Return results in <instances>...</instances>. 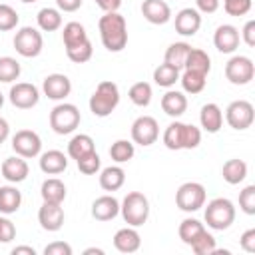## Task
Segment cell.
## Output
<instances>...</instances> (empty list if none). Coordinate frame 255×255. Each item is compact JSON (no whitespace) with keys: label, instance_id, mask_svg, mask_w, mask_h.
Returning a JSON list of instances; mask_svg holds the SVG:
<instances>
[{"label":"cell","instance_id":"ab89813d","mask_svg":"<svg viewBox=\"0 0 255 255\" xmlns=\"http://www.w3.org/2000/svg\"><path fill=\"white\" fill-rule=\"evenodd\" d=\"M92 54H94V48H92L90 38L84 40V42H80V44H76V46L66 48V56H68L74 64H84V62H88V60L92 58Z\"/></svg>","mask_w":255,"mask_h":255},{"label":"cell","instance_id":"9c48e42d","mask_svg":"<svg viewBox=\"0 0 255 255\" xmlns=\"http://www.w3.org/2000/svg\"><path fill=\"white\" fill-rule=\"evenodd\" d=\"M255 76V64L247 56H231L225 64V78L233 86H247Z\"/></svg>","mask_w":255,"mask_h":255},{"label":"cell","instance_id":"f5cc1de1","mask_svg":"<svg viewBox=\"0 0 255 255\" xmlns=\"http://www.w3.org/2000/svg\"><path fill=\"white\" fill-rule=\"evenodd\" d=\"M96 4L104 10V12H118L122 6V0H96Z\"/></svg>","mask_w":255,"mask_h":255},{"label":"cell","instance_id":"e0dca14e","mask_svg":"<svg viewBox=\"0 0 255 255\" xmlns=\"http://www.w3.org/2000/svg\"><path fill=\"white\" fill-rule=\"evenodd\" d=\"M0 173L6 181L10 183H22L28 173H30V167H28V161L26 157L22 155H12V157H6L0 165Z\"/></svg>","mask_w":255,"mask_h":255},{"label":"cell","instance_id":"8fae6325","mask_svg":"<svg viewBox=\"0 0 255 255\" xmlns=\"http://www.w3.org/2000/svg\"><path fill=\"white\" fill-rule=\"evenodd\" d=\"M159 137V126H157V120L151 118V116H139L133 120L131 124V141L137 143V145H151L155 143Z\"/></svg>","mask_w":255,"mask_h":255},{"label":"cell","instance_id":"f1b7e54d","mask_svg":"<svg viewBox=\"0 0 255 255\" xmlns=\"http://www.w3.org/2000/svg\"><path fill=\"white\" fill-rule=\"evenodd\" d=\"M40 195L48 203H62L66 199V185L58 177H48L40 187Z\"/></svg>","mask_w":255,"mask_h":255},{"label":"cell","instance_id":"277c9868","mask_svg":"<svg viewBox=\"0 0 255 255\" xmlns=\"http://www.w3.org/2000/svg\"><path fill=\"white\" fill-rule=\"evenodd\" d=\"M120 213L128 225L139 227L149 217V199L141 191H129L120 203Z\"/></svg>","mask_w":255,"mask_h":255},{"label":"cell","instance_id":"6f0895ef","mask_svg":"<svg viewBox=\"0 0 255 255\" xmlns=\"http://www.w3.org/2000/svg\"><path fill=\"white\" fill-rule=\"evenodd\" d=\"M2 106H4V94L0 92V108H2Z\"/></svg>","mask_w":255,"mask_h":255},{"label":"cell","instance_id":"7bdbcfd3","mask_svg":"<svg viewBox=\"0 0 255 255\" xmlns=\"http://www.w3.org/2000/svg\"><path fill=\"white\" fill-rule=\"evenodd\" d=\"M18 20L20 16L10 4H0V32L14 30L18 26Z\"/></svg>","mask_w":255,"mask_h":255},{"label":"cell","instance_id":"7a4b0ae2","mask_svg":"<svg viewBox=\"0 0 255 255\" xmlns=\"http://www.w3.org/2000/svg\"><path fill=\"white\" fill-rule=\"evenodd\" d=\"M201 143V129L193 124L171 122L163 131V145L167 149H195Z\"/></svg>","mask_w":255,"mask_h":255},{"label":"cell","instance_id":"ffe728a7","mask_svg":"<svg viewBox=\"0 0 255 255\" xmlns=\"http://www.w3.org/2000/svg\"><path fill=\"white\" fill-rule=\"evenodd\" d=\"M120 213V201L114 195H100L92 203V217L98 221H112Z\"/></svg>","mask_w":255,"mask_h":255},{"label":"cell","instance_id":"d6986e66","mask_svg":"<svg viewBox=\"0 0 255 255\" xmlns=\"http://www.w3.org/2000/svg\"><path fill=\"white\" fill-rule=\"evenodd\" d=\"M141 14L149 24H167L171 20V8L163 0H143Z\"/></svg>","mask_w":255,"mask_h":255},{"label":"cell","instance_id":"4dcf8cb0","mask_svg":"<svg viewBox=\"0 0 255 255\" xmlns=\"http://www.w3.org/2000/svg\"><path fill=\"white\" fill-rule=\"evenodd\" d=\"M36 22H38V28L44 30V32H56L60 26H62V12L58 8H42L36 16Z\"/></svg>","mask_w":255,"mask_h":255},{"label":"cell","instance_id":"7dc6e473","mask_svg":"<svg viewBox=\"0 0 255 255\" xmlns=\"http://www.w3.org/2000/svg\"><path fill=\"white\" fill-rule=\"evenodd\" d=\"M44 255H72V247L66 241H52L44 247Z\"/></svg>","mask_w":255,"mask_h":255},{"label":"cell","instance_id":"74e56055","mask_svg":"<svg viewBox=\"0 0 255 255\" xmlns=\"http://www.w3.org/2000/svg\"><path fill=\"white\" fill-rule=\"evenodd\" d=\"M20 62L12 56H2L0 58V82L2 84H12L20 78Z\"/></svg>","mask_w":255,"mask_h":255},{"label":"cell","instance_id":"d590c367","mask_svg":"<svg viewBox=\"0 0 255 255\" xmlns=\"http://www.w3.org/2000/svg\"><path fill=\"white\" fill-rule=\"evenodd\" d=\"M62 40H64V48H70L88 40V32L80 22H68L62 30Z\"/></svg>","mask_w":255,"mask_h":255},{"label":"cell","instance_id":"91938a15","mask_svg":"<svg viewBox=\"0 0 255 255\" xmlns=\"http://www.w3.org/2000/svg\"><path fill=\"white\" fill-rule=\"evenodd\" d=\"M94 2H96V0H94Z\"/></svg>","mask_w":255,"mask_h":255},{"label":"cell","instance_id":"8d00e7d4","mask_svg":"<svg viewBox=\"0 0 255 255\" xmlns=\"http://www.w3.org/2000/svg\"><path fill=\"white\" fill-rule=\"evenodd\" d=\"M135 153V147H133V141L129 139H116L112 145H110V157L116 161V163H126L133 157Z\"/></svg>","mask_w":255,"mask_h":255},{"label":"cell","instance_id":"4316f807","mask_svg":"<svg viewBox=\"0 0 255 255\" xmlns=\"http://www.w3.org/2000/svg\"><path fill=\"white\" fill-rule=\"evenodd\" d=\"M183 70H191V72H199V74H209L211 70V58L205 50L201 48H191L187 58H185V64H183Z\"/></svg>","mask_w":255,"mask_h":255},{"label":"cell","instance_id":"d6a6232c","mask_svg":"<svg viewBox=\"0 0 255 255\" xmlns=\"http://www.w3.org/2000/svg\"><path fill=\"white\" fill-rule=\"evenodd\" d=\"M189 50H191V46L187 42H173V44L167 46V50L163 54V62H167V64L175 66L177 70H181L183 64H185V58H187Z\"/></svg>","mask_w":255,"mask_h":255},{"label":"cell","instance_id":"9f6ffc18","mask_svg":"<svg viewBox=\"0 0 255 255\" xmlns=\"http://www.w3.org/2000/svg\"><path fill=\"white\" fill-rule=\"evenodd\" d=\"M92 253H96V255H104V249H100V247H88V249L84 251V255H92Z\"/></svg>","mask_w":255,"mask_h":255},{"label":"cell","instance_id":"ee69618b","mask_svg":"<svg viewBox=\"0 0 255 255\" xmlns=\"http://www.w3.org/2000/svg\"><path fill=\"white\" fill-rule=\"evenodd\" d=\"M239 209L247 215H255V185H245L239 191Z\"/></svg>","mask_w":255,"mask_h":255},{"label":"cell","instance_id":"f35d334b","mask_svg":"<svg viewBox=\"0 0 255 255\" xmlns=\"http://www.w3.org/2000/svg\"><path fill=\"white\" fill-rule=\"evenodd\" d=\"M128 96H129V100H131L133 106L145 108V106H149L153 94H151V86H149L147 82H135V84L129 88Z\"/></svg>","mask_w":255,"mask_h":255},{"label":"cell","instance_id":"bcb514c9","mask_svg":"<svg viewBox=\"0 0 255 255\" xmlns=\"http://www.w3.org/2000/svg\"><path fill=\"white\" fill-rule=\"evenodd\" d=\"M14 237H16V225L6 215H0V243H10Z\"/></svg>","mask_w":255,"mask_h":255},{"label":"cell","instance_id":"52a82bcc","mask_svg":"<svg viewBox=\"0 0 255 255\" xmlns=\"http://www.w3.org/2000/svg\"><path fill=\"white\" fill-rule=\"evenodd\" d=\"M205 187L199 181H185L175 191V205L185 213H193L205 205Z\"/></svg>","mask_w":255,"mask_h":255},{"label":"cell","instance_id":"603a6c76","mask_svg":"<svg viewBox=\"0 0 255 255\" xmlns=\"http://www.w3.org/2000/svg\"><path fill=\"white\" fill-rule=\"evenodd\" d=\"M199 124H201V128L207 133H217L221 129V126H223V112H221V108L217 104H213V102L205 104L201 108V112H199Z\"/></svg>","mask_w":255,"mask_h":255},{"label":"cell","instance_id":"e575fe53","mask_svg":"<svg viewBox=\"0 0 255 255\" xmlns=\"http://www.w3.org/2000/svg\"><path fill=\"white\" fill-rule=\"evenodd\" d=\"M153 82L161 88H171V86H175V82H179V70L167 62H163L153 70Z\"/></svg>","mask_w":255,"mask_h":255},{"label":"cell","instance_id":"681fc988","mask_svg":"<svg viewBox=\"0 0 255 255\" xmlns=\"http://www.w3.org/2000/svg\"><path fill=\"white\" fill-rule=\"evenodd\" d=\"M239 245H241L243 251L255 253V229H253V227L247 229V231H243V235L239 237Z\"/></svg>","mask_w":255,"mask_h":255},{"label":"cell","instance_id":"44dd1931","mask_svg":"<svg viewBox=\"0 0 255 255\" xmlns=\"http://www.w3.org/2000/svg\"><path fill=\"white\" fill-rule=\"evenodd\" d=\"M139 245H141V237H139L137 229L131 225L118 229L114 235V247L120 253H135L139 249Z\"/></svg>","mask_w":255,"mask_h":255},{"label":"cell","instance_id":"b9f144b4","mask_svg":"<svg viewBox=\"0 0 255 255\" xmlns=\"http://www.w3.org/2000/svg\"><path fill=\"white\" fill-rule=\"evenodd\" d=\"M76 163H78V169L82 173H86V175H96L102 169V159L96 153V149L90 151V153H86V155H82L80 159H76Z\"/></svg>","mask_w":255,"mask_h":255},{"label":"cell","instance_id":"4fadbf2b","mask_svg":"<svg viewBox=\"0 0 255 255\" xmlns=\"http://www.w3.org/2000/svg\"><path fill=\"white\" fill-rule=\"evenodd\" d=\"M10 104L20 110H30L40 102V90L30 82H16L10 88Z\"/></svg>","mask_w":255,"mask_h":255},{"label":"cell","instance_id":"ac0fdd59","mask_svg":"<svg viewBox=\"0 0 255 255\" xmlns=\"http://www.w3.org/2000/svg\"><path fill=\"white\" fill-rule=\"evenodd\" d=\"M239 30L231 24H221L217 26L213 34V44L221 54H233L239 48Z\"/></svg>","mask_w":255,"mask_h":255},{"label":"cell","instance_id":"f546056e","mask_svg":"<svg viewBox=\"0 0 255 255\" xmlns=\"http://www.w3.org/2000/svg\"><path fill=\"white\" fill-rule=\"evenodd\" d=\"M203 231H205V225L195 217H185L177 227V235L185 245H191Z\"/></svg>","mask_w":255,"mask_h":255},{"label":"cell","instance_id":"6da1fadb","mask_svg":"<svg viewBox=\"0 0 255 255\" xmlns=\"http://www.w3.org/2000/svg\"><path fill=\"white\" fill-rule=\"evenodd\" d=\"M98 30L108 52H122L128 46V24L120 12H106L98 22Z\"/></svg>","mask_w":255,"mask_h":255},{"label":"cell","instance_id":"5bb4252c","mask_svg":"<svg viewBox=\"0 0 255 255\" xmlns=\"http://www.w3.org/2000/svg\"><path fill=\"white\" fill-rule=\"evenodd\" d=\"M42 92L48 100H54V102H62L70 96L72 92V82L66 74H48L42 82Z\"/></svg>","mask_w":255,"mask_h":255},{"label":"cell","instance_id":"5b68a950","mask_svg":"<svg viewBox=\"0 0 255 255\" xmlns=\"http://www.w3.org/2000/svg\"><path fill=\"white\" fill-rule=\"evenodd\" d=\"M235 221V205L227 197H215L205 207V223L215 231H225Z\"/></svg>","mask_w":255,"mask_h":255},{"label":"cell","instance_id":"60d3db41","mask_svg":"<svg viewBox=\"0 0 255 255\" xmlns=\"http://www.w3.org/2000/svg\"><path fill=\"white\" fill-rule=\"evenodd\" d=\"M191 251L193 253H197V255H213V251L217 249V245H215V237L205 229L191 245Z\"/></svg>","mask_w":255,"mask_h":255},{"label":"cell","instance_id":"8992f818","mask_svg":"<svg viewBox=\"0 0 255 255\" xmlns=\"http://www.w3.org/2000/svg\"><path fill=\"white\" fill-rule=\"evenodd\" d=\"M80 122H82V116H80V110L74 104L62 102V104L54 106V110L50 112V128L58 135H68V133L76 131Z\"/></svg>","mask_w":255,"mask_h":255},{"label":"cell","instance_id":"f907efd6","mask_svg":"<svg viewBox=\"0 0 255 255\" xmlns=\"http://www.w3.org/2000/svg\"><path fill=\"white\" fill-rule=\"evenodd\" d=\"M219 8V0H195V10L203 14H213Z\"/></svg>","mask_w":255,"mask_h":255},{"label":"cell","instance_id":"11a10c76","mask_svg":"<svg viewBox=\"0 0 255 255\" xmlns=\"http://www.w3.org/2000/svg\"><path fill=\"white\" fill-rule=\"evenodd\" d=\"M8 135H10V126L4 118H0V143H4L8 139Z\"/></svg>","mask_w":255,"mask_h":255},{"label":"cell","instance_id":"816d5d0a","mask_svg":"<svg viewBox=\"0 0 255 255\" xmlns=\"http://www.w3.org/2000/svg\"><path fill=\"white\" fill-rule=\"evenodd\" d=\"M84 0H56V6L60 12H76L78 8H82Z\"/></svg>","mask_w":255,"mask_h":255},{"label":"cell","instance_id":"1f68e13d","mask_svg":"<svg viewBox=\"0 0 255 255\" xmlns=\"http://www.w3.org/2000/svg\"><path fill=\"white\" fill-rule=\"evenodd\" d=\"M94 149H96L94 139H92V135H88V133H76V135L70 139V143H68V155H70L72 159H80L82 155H86V153H90V151H94Z\"/></svg>","mask_w":255,"mask_h":255},{"label":"cell","instance_id":"db71d44e","mask_svg":"<svg viewBox=\"0 0 255 255\" xmlns=\"http://www.w3.org/2000/svg\"><path fill=\"white\" fill-rule=\"evenodd\" d=\"M12 255H36V249L30 245H18L12 249Z\"/></svg>","mask_w":255,"mask_h":255},{"label":"cell","instance_id":"484cf974","mask_svg":"<svg viewBox=\"0 0 255 255\" xmlns=\"http://www.w3.org/2000/svg\"><path fill=\"white\" fill-rule=\"evenodd\" d=\"M126 183V171L120 165H108L100 169V187L104 191H118Z\"/></svg>","mask_w":255,"mask_h":255},{"label":"cell","instance_id":"f6af8a7d","mask_svg":"<svg viewBox=\"0 0 255 255\" xmlns=\"http://www.w3.org/2000/svg\"><path fill=\"white\" fill-rule=\"evenodd\" d=\"M251 0H223V10L229 16H245L251 10Z\"/></svg>","mask_w":255,"mask_h":255},{"label":"cell","instance_id":"d4e9b609","mask_svg":"<svg viewBox=\"0 0 255 255\" xmlns=\"http://www.w3.org/2000/svg\"><path fill=\"white\" fill-rule=\"evenodd\" d=\"M22 205V193L16 185H0V213L12 215Z\"/></svg>","mask_w":255,"mask_h":255},{"label":"cell","instance_id":"7c38bea8","mask_svg":"<svg viewBox=\"0 0 255 255\" xmlns=\"http://www.w3.org/2000/svg\"><path fill=\"white\" fill-rule=\"evenodd\" d=\"M12 149L16 155H22L26 159L40 155L42 151V139L34 129H18L12 135Z\"/></svg>","mask_w":255,"mask_h":255},{"label":"cell","instance_id":"2e32d148","mask_svg":"<svg viewBox=\"0 0 255 255\" xmlns=\"http://www.w3.org/2000/svg\"><path fill=\"white\" fill-rule=\"evenodd\" d=\"M175 32L179 36H195L201 28V12H197L195 8H181L175 14Z\"/></svg>","mask_w":255,"mask_h":255},{"label":"cell","instance_id":"9a60e30c","mask_svg":"<svg viewBox=\"0 0 255 255\" xmlns=\"http://www.w3.org/2000/svg\"><path fill=\"white\" fill-rule=\"evenodd\" d=\"M64 209H62V203H48L44 201L42 207L38 209V223L44 231H60L62 225H64Z\"/></svg>","mask_w":255,"mask_h":255},{"label":"cell","instance_id":"ba28073f","mask_svg":"<svg viewBox=\"0 0 255 255\" xmlns=\"http://www.w3.org/2000/svg\"><path fill=\"white\" fill-rule=\"evenodd\" d=\"M44 48L42 32L34 26H22L14 36V50L24 58H36L40 56Z\"/></svg>","mask_w":255,"mask_h":255},{"label":"cell","instance_id":"83f0119b","mask_svg":"<svg viewBox=\"0 0 255 255\" xmlns=\"http://www.w3.org/2000/svg\"><path fill=\"white\" fill-rule=\"evenodd\" d=\"M221 177H223L229 185L241 183V181L247 177V163H245L243 159H237V157L227 159V161L223 163V167H221Z\"/></svg>","mask_w":255,"mask_h":255},{"label":"cell","instance_id":"3957f363","mask_svg":"<svg viewBox=\"0 0 255 255\" xmlns=\"http://www.w3.org/2000/svg\"><path fill=\"white\" fill-rule=\"evenodd\" d=\"M120 104V88L112 80H104L96 86L94 94L90 96V112L96 118H108Z\"/></svg>","mask_w":255,"mask_h":255},{"label":"cell","instance_id":"7402d4cb","mask_svg":"<svg viewBox=\"0 0 255 255\" xmlns=\"http://www.w3.org/2000/svg\"><path fill=\"white\" fill-rule=\"evenodd\" d=\"M40 169L48 175H58L62 171H66L68 167V155L60 149H48L44 153H40Z\"/></svg>","mask_w":255,"mask_h":255},{"label":"cell","instance_id":"c3c4849f","mask_svg":"<svg viewBox=\"0 0 255 255\" xmlns=\"http://www.w3.org/2000/svg\"><path fill=\"white\" fill-rule=\"evenodd\" d=\"M239 38H241L249 48L255 46V20H247V22H245L243 30L239 32Z\"/></svg>","mask_w":255,"mask_h":255},{"label":"cell","instance_id":"680465c9","mask_svg":"<svg viewBox=\"0 0 255 255\" xmlns=\"http://www.w3.org/2000/svg\"><path fill=\"white\" fill-rule=\"evenodd\" d=\"M20 2H24V4H32V2H36V0H20Z\"/></svg>","mask_w":255,"mask_h":255},{"label":"cell","instance_id":"cb8c5ba5","mask_svg":"<svg viewBox=\"0 0 255 255\" xmlns=\"http://www.w3.org/2000/svg\"><path fill=\"white\" fill-rule=\"evenodd\" d=\"M161 110L169 116V118H179L185 114L187 110V98L183 92L177 90H167L161 96Z\"/></svg>","mask_w":255,"mask_h":255},{"label":"cell","instance_id":"836d02e7","mask_svg":"<svg viewBox=\"0 0 255 255\" xmlns=\"http://www.w3.org/2000/svg\"><path fill=\"white\" fill-rule=\"evenodd\" d=\"M179 82H181L183 92L195 96V94L203 92V88H205V84H207V76H205V74H199V72L183 70V74H179Z\"/></svg>","mask_w":255,"mask_h":255},{"label":"cell","instance_id":"30bf717a","mask_svg":"<svg viewBox=\"0 0 255 255\" xmlns=\"http://www.w3.org/2000/svg\"><path fill=\"white\" fill-rule=\"evenodd\" d=\"M225 120H227V124H229L233 129H237V131L251 128V124H253V120H255L253 104L247 102V100H235V102H231V104L227 106V110H225Z\"/></svg>","mask_w":255,"mask_h":255}]
</instances>
